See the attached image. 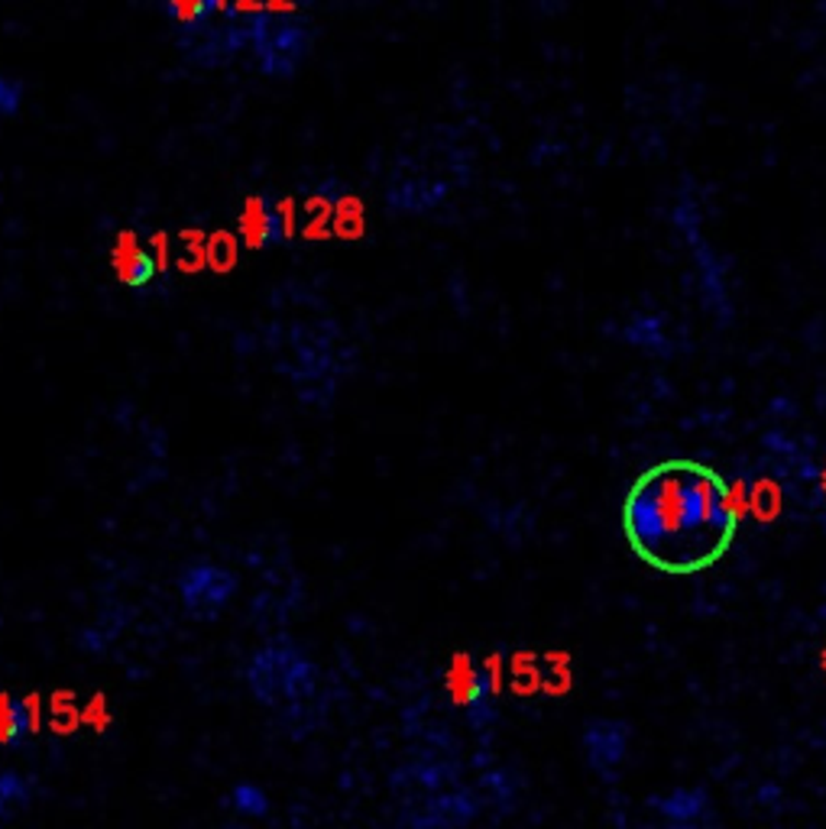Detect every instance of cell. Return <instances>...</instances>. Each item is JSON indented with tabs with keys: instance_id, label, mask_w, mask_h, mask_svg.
<instances>
[{
	"instance_id": "obj_1",
	"label": "cell",
	"mask_w": 826,
	"mask_h": 829,
	"mask_svg": "<svg viewBox=\"0 0 826 829\" xmlns=\"http://www.w3.org/2000/svg\"><path fill=\"white\" fill-rule=\"evenodd\" d=\"M739 529L733 486L706 464L661 461L622 499V535L632 554L665 574H700L729 552Z\"/></svg>"
},
{
	"instance_id": "obj_2",
	"label": "cell",
	"mask_w": 826,
	"mask_h": 829,
	"mask_svg": "<svg viewBox=\"0 0 826 829\" xmlns=\"http://www.w3.org/2000/svg\"><path fill=\"white\" fill-rule=\"evenodd\" d=\"M244 681L260 706L298 713L318 691V668L292 638H270L250 655Z\"/></svg>"
},
{
	"instance_id": "obj_3",
	"label": "cell",
	"mask_w": 826,
	"mask_h": 829,
	"mask_svg": "<svg viewBox=\"0 0 826 829\" xmlns=\"http://www.w3.org/2000/svg\"><path fill=\"white\" fill-rule=\"evenodd\" d=\"M176 590L182 600V610L199 622H214L237 597L240 580L230 567L199 557L192 564L182 567V574L176 577Z\"/></svg>"
},
{
	"instance_id": "obj_4",
	"label": "cell",
	"mask_w": 826,
	"mask_h": 829,
	"mask_svg": "<svg viewBox=\"0 0 826 829\" xmlns=\"http://www.w3.org/2000/svg\"><path fill=\"white\" fill-rule=\"evenodd\" d=\"M444 688L467 716L471 729H489L496 719V684L489 668L471 655H457L444 671Z\"/></svg>"
},
{
	"instance_id": "obj_5",
	"label": "cell",
	"mask_w": 826,
	"mask_h": 829,
	"mask_svg": "<svg viewBox=\"0 0 826 829\" xmlns=\"http://www.w3.org/2000/svg\"><path fill=\"white\" fill-rule=\"evenodd\" d=\"M240 234L244 243L253 250L279 247L292 234V207L273 195H253L240 211Z\"/></svg>"
},
{
	"instance_id": "obj_6",
	"label": "cell",
	"mask_w": 826,
	"mask_h": 829,
	"mask_svg": "<svg viewBox=\"0 0 826 829\" xmlns=\"http://www.w3.org/2000/svg\"><path fill=\"white\" fill-rule=\"evenodd\" d=\"M632 729L622 719H593L584 729V756L590 771H597L603 781H616L620 768L629 759Z\"/></svg>"
},
{
	"instance_id": "obj_7",
	"label": "cell",
	"mask_w": 826,
	"mask_h": 829,
	"mask_svg": "<svg viewBox=\"0 0 826 829\" xmlns=\"http://www.w3.org/2000/svg\"><path fill=\"white\" fill-rule=\"evenodd\" d=\"M648 807L671 827H693L710 810V794L703 787H675L668 794L648 797Z\"/></svg>"
},
{
	"instance_id": "obj_8",
	"label": "cell",
	"mask_w": 826,
	"mask_h": 829,
	"mask_svg": "<svg viewBox=\"0 0 826 829\" xmlns=\"http://www.w3.org/2000/svg\"><path fill=\"white\" fill-rule=\"evenodd\" d=\"M36 733V703L0 691V749H20Z\"/></svg>"
},
{
	"instance_id": "obj_9",
	"label": "cell",
	"mask_w": 826,
	"mask_h": 829,
	"mask_svg": "<svg viewBox=\"0 0 826 829\" xmlns=\"http://www.w3.org/2000/svg\"><path fill=\"white\" fill-rule=\"evenodd\" d=\"M114 270L117 279L131 288H146L156 279V253L149 247L137 243L134 237H124L121 247L114 250Z\"/></svg>"
},
{
	"instance_id": "obj_10",
	"label": "cell",
	"mask_w": 826,
	"mask_h": 829,
	"mask_svg": "<svg viewBox=\"0 0 826 829\" xmlns=\"http://www.w3.org/2000/svg\"><path fill=\"white\" fill-rule=\"evenodd\" d=\"M33 797H36L33 774H23L16 768H3L0 771V827L16 820L20 814H26Z\"/></svg>"
},
{
	"instance_id": "obj_11",
	"label": "cell",
	"mask_w": 826,
	"mask_h": 829,
	"mask_svg": "<svg viewBox=\"0 0 826 829\" xmlns=\"http://www.w3.org/2000/svg\"><path fill=\"white\" fill-rule=\"evenodd\" d=\"M227 804L234 807V814H240L247 820H260V817L270 814V794L260 784H253V781L234 784L230 794H227Z\"/></svg>"
},
{
	"instance_id": "obj_12",
	"label": "cell",
	"mask_w": 826,
	"mask_h": 829,
	"mask_svg": "<svg viewBox=\"0 0 826 829\" xmlns=\"http://www.w3.org/2000/svg\"><path fill=\"white\" fill-rule=\"evenodd\" d=\"M625 338H629L632 344L661 350V344H665L661 318H638V321H629V325H625Z\"/></svg>"
},
{
	"instance_id": "obj_13",
	"label": "cell",
	"mask_w": 826,
	"mask_h": 829,
	"mask_svg": "<svg viewBox=\"0 0 826 829\" xmlns=\"http://www.w3.org/2000/svg\"><path fill=\"white\" fill-rule=\"evenodd\" d=\"M207 10H211L207 0H169V13H172V20L182 23V26H195Z\"/></svg>"
},
{
	"instance_id": "obj_14",
	"label": "cell",
	"mask_w": 826,
	"mask_h": 829,
	"mask_svg": "<svg viewBox=\"0 0 826 829\" xmlns=\"http://www.w3.org/2000/svg\"><path fill=\"white\" fill-rule=\"evenodd\" d=\"M23 104V88L13 78L0 75V117H13Z\"/></svg>"
},
{
	"instance_id": "obj_15",
	"label": "cell",
	"mask_w": 826,
	"mask_h": 829,
	"mask_svg": "<svg viewBox=\"0 0 826 829\" xmlns=\"http://www.w3.org/2000/svg\"><path fill=\"white\" fill-rule=\"evenodd\" d=\"M230 10L244 13V16H253V13L267 10V0H230Z\"/></svg>"
},
{
	"instance_id": "obj_16",
	"label": "cell",
	"mask_w": 826,
	"mask_h": 829,
	"mask_svg": "<svg viewBox=\"0 0 826 829\" xmlns=\"http://www.w3.org/2000/svg\"><path fill=\"white\" fill-rule=\"evenodd\" d=\"M267 10H270V13H292V10H295V0H267Z\"/></svg>"
},
{
	"instance_id": "obj_17",
	"label": "cell",
	"mask_w": 826,
	"mask_h": 829,
	"mask_svg": "<svg viewBox=\"0 0 826 829\" xmlns=\"http://www.w3.org/2000/svg\"><path fill=\"white\" fill-rule=\"evenodd\" d=\"M207 3H211L214 13H227L230 10V0H207Z\"/></svg>"
},
{
	"instance_id": "obj_18",
	"label": "cell",
	"mask_w": 826,
	"mask_h": 829,
	"mask_svg": "<svg viewBox=\"0 0 826 829\" xmlns=\"http://www.w3.org/2000/svg\"><path fill=\"white\" fill-rule=\"evenodd\" d=\"M821 665H824V671H826V645H824V655H821Z\"/></svg>"
},
{
	"instance_id": "obj_19",
	"label": "cell",
	"mask_w": 826,
	"mask_h": 829,
	"mask_svg": "<svg viewBox=\"0 0 826 829\" xmlns=\"http://www.w3.org/2000/svg\"><path fill=\"white\" fill-rule=\"evenodd\" d=\"M821 484H824V496H826V470H824V477H821Z\"/></svg>"
}]
</instances>
